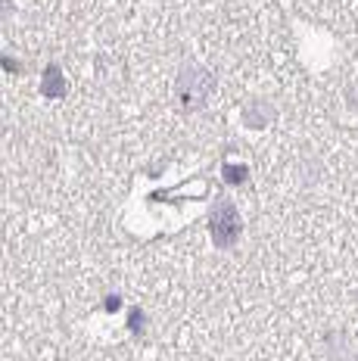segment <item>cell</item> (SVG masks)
Segmentation results:
<instances>
[{"label": "cell", "mask_w": 358, "mask_h": 361, "mask_svg": "<svg viewBox=\"0 0 358 361\" xmlns=\"http://www.w3.org/2000/svg\"><path fill=\"white\" fill-rule=\"evenodd\" d=\"M212 90H215L212 72L199 69V66H184V72L175 81V97L184 112H199L209 103Z\"/></svg>", "instance_id": "cell-1"}, {"label": "cell", "mask_w": 358, "mask_h": 361, "mask_svg": "<svg viewBox=\"0 0 358 361\" xmlns=\"http://www.w3.org/2000/svg\"><path fill=\"white\" fill-rule=\"evenodd\" d=\"M346 103H349V109H355V112H358V87H352V90L346 94Z\"/></svg>", "instance_id": "cell-6"}, {"label": "cell", "mask_w": 358, "mask_h": 361, "mask_svg": "<svg viewBox=\"0 0 358 361\" xmlns=\"http://www.w3.org/2000/svg\"><path fill=\"white\" fill-rule=\"evenodd\" d=\"M221 178H225V184H230V187H240L243 180L249 178V171H246V165L225 162V169H221Z\"/></svg>", "instance_id": "cell-5"}, {"label": "cell", "mask_w": 358, "mask_h": 361, "mask_svg": "<svg viewBox=\"0 0 358 361\" xmlns=\"http://www.w3.org/2000/svg\"><path fill=\"white\" fill-rule=\"evenodd\" d=\"M41 94L50 97V100H59V97H66V75H63V69H59L56 63H50L47 69H44Z\"/></svg>", "instance_id": "cell-4"}, {"label": "cell", "mask_w": 358, "mask_h": 361, "mask_svg": "<svg viewBox=\"0 0 358 361\" xmlns=\"http://www.w3.org/2000/svg\"><path fill=\"white\" fill-rule=\"evenodd\" d=\"M209 234H212V243L218 250H230V246L240 240L243 234V218L237 212V206L230 200H218L212 206V215H209Z\"/></svg>", "instance_id": "cell-2"}, {"label": "cell", "mask_w": 358, "mask_h": 361, "mask_svg": "<svg viewBox=\"0 0 358 361\" xmlns=\"http://www.w3.org/2000/svg\"><path fill=\"white\" fill-rule=\"evenodd\" d=\"M118 305H122V299H118V296H106V308H109V312H116Z\"/></svg>", "instance_id": "cell-7"}, {"label": "cell", "mask_w": 358, "mask_h": 361, "mask_svg": "<svg viewBox=\"0 0 358 361\" xmlns=\"http://www.w3.org/2000/svg\"><path fill=\"white\" fill-rule=\"evenodd\" d=\"M274 122V106L265 100H252L249 106L243 109V125L252 128V131H262V128H268Z\"/></svg>", "instance_id": "cell-3"}]
</instances>
